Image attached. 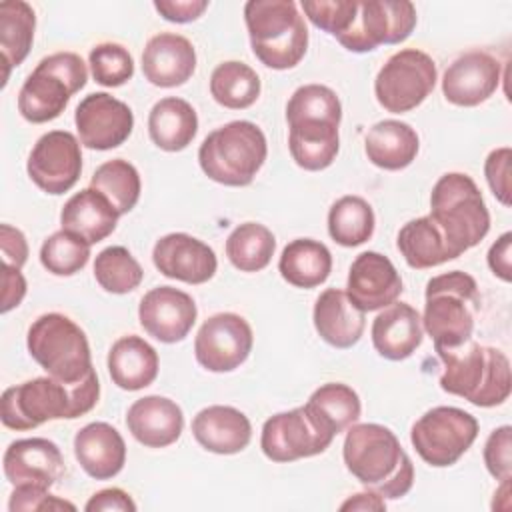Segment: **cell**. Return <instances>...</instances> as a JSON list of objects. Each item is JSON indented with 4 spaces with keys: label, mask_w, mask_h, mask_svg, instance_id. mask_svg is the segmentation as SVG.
I'll list each match as a JSON object with an SVG mask.
<instances>
[{
    "label": "cell",
    "mask_w": 512,
    "mask_h": 512,
    "mask_svg": "<svg viewBox=\"0 0 512 512\" xmlns=\"http://www.w3.org/2000/svg\"><path fill=\"white\" fill-rule=\"evenodd\" d=\"M254 336L250 324L234 312L210 316L194 340L198 364L210 372H232L252 352Z\"/></svg>",
    "instance_id": "5bb4252c"
},
{
    "label": "cell",
    "mask_w": 512,
    "mask_h": 512,
    "mask_svg": "<svg viewBox=\"0 0 512 512\" xmlns=\"http://www.w3.org/2000/svg\"><path fill=\"white\" fill-rule=\"evenodd\" d=\"M488 266L504 282L512 280V234L504 232L488 250Z\"/></svg>",
    "instance_id": "816d5d0a"
},
{
    "label": "cell",
    "mask_w": 512,
    "mask_h": 512,
    "mask_svg": "<svg viewBox=\"0 0 512 512\" xmlns=\"http://www.w3.org/2000/svg\"><path fill=\"white\" fill-rule=\"evenodd\" d=\"M244 20L254 56L272 70L294 68L306 54L308 28L292 0H250Z\"/></svg>",
    "instance_id": "277c9868"
},
{
    "label": "cell",
    "mask_w": 512,
    "mask_h": 512,
    "mask_svg": "<svg viewBox=\"0 0 512 512\" xmlns=\"http://www.w3.org/2000/svg\"><path fill=\"white\" fill-rule=\"evenodd\" d=\"M334 440V434L324 430L304 406L278 412L262 426L260 448L272 462H294L322 454Z\"/></svg>",
    "instance_id": "4fadbf2b"
},
{
    "label": "cell",
    "mask_w": 512,
    "mask_h": 512,
    "mask_svg": "<svg viewBox=\"0 0 512 512\" xmlns=\"http://www.w3.org/2000/svg\"><path fill=\"white\" fill-rule=\"evenodd\" d=\"M90 258V244L80 236L58 230L48 236L40 248L42 266L56 276H72L80 272Z\"/></svg>",
    "instance_id": "b9f144b4"
},
{
    "label": "cell",
    "mask_w": 512,
    "mask_h": 512,
    "mask_svg": "<svg viewBox=\"0 0 512 512\" xmlns=\"http://www.w3.org/2000/svg\"><path fill=\"white\" fill-rule=\"evenodd\" d=\"M340 120L320 116H300L288 120V148L292 160L308 170L318 172L328 168L338 154Z\"/></svg>",
    "instance_id": "603a6c76"
},
{
    "label": "cell",
    "mask_w": 512,
    "mask_h": 512,
    "mask_svg": "<svg viewBox=\"0 0 512 512\" xmlns=\"http://www.w3.org/2000/svg\"><path fill=\"white\" fill-rule=\"evenodd\" d=\"M198 310L190 294L174 286H156L148 290L138 306L142 328L164 344L180 342L196 322Z\"/></svg>",
    "instance_id": "e0dca14e"
},
{
    "label": "cell",
    "mask_w": 512,
    "mask_h": 512,
    "mask_svg": "<svg viewBox=\"0 0 512 512\" xmlns=\"http://www.w3.org/2000/svg\"><path fill=\"white\" fill-rule=\"evenodd\" d=\"M450 252L458 258L474 248L490 230V214L476 182L462 172L438 178L430 194V214Z\"/></svg>",
    "instance_id": "8992f818"
},
{
    "label": "cell",
    "mask_w": 512,
    "mask_h": 512,
    "mask_svg": "<svg viewBox=\"0 0 512 512\" xmlns=\"http://www.w3.org/2000/svg\"><path fill=\"white\" fill-rule=\"evenodd\" d=\"M74 454L82 470L96 478H114L126 464V444L108 422H90L74 436Z\"/></svg>",
    "instance_id": "d4e9b609"
},
{
    "label": "cell",
    "mask_w": 512,
    "mask_h": 512,
    "mask_svg": "<svg viewBox=\"0 0 512 512\" xmlns=\"http://www.w3.org/2000/svg\"><path fill=\"white\" fill-rule=\"evenodd\" d=\"M26 294V280L20 272V268L2 264V314L16 308Z\"/></svg>",
    "instance_id": "f5cc1de1"
},
{
    "label": "cell",
    "mask_w": 512,
    "mask_h": 512,
    "mask_svg": "<svg viewBox=\"0 0 512 512\" xmlns=\"http://www.w3.org/2000/svg\"><path fill=\"white\" fill-rule=\"evenodd\" d=\"M196 70V50L192 42L174 32L152 36L142 52L144 78L160 88L182 86Z\"/></svg>",
    "instance_id": "7402d4cb"
},
{
    "label": "cell",
    "mask_w": 512,
    "mask_h": 512,
    "mask_svg": "<svg viewBox=\"0 0 512 512\" xmlns=\"http://www.w3.org/2000/svg\"><path fill=\"white\" fill-rule=\"evenodd\" d=\"M158 352L140 336L118 338L108 352L112 382L128 392L150 386L158 376Z\"/></svg>",
    "instance_id": "f546056e"
},
{
    "label": "cell",
    "mask_w": 512,
    "mask_h": 512,
    "mask_svg": "<svg viewBox=\"0 0 512 512\" xmlns=\"http://www.w3.org/2000/svg\"><path fill=\"white\" fill-rule=\"evenodd\" d=\"M30 180L46 194H64L80 178V142L66 130H52L40 136L26 164Z\"/></svg>",
    "instance_id": "9a60e30c"
},
{
    "label": "cell",
    "mask_w": 512,
    "mask_h": 512,
    "mask_svg": "<svg viewBox=\"0 0 512 512\" xmlns=\"http://www.w3.org/2000/svg\"><path fill=\"white\" fill-rule=\"evenodd\" d=\"M420 140L416 130L400 120L376 122L366 138L364 152L368 160L382 170H402L416 160Z\"/></svg>",
    "instance_id": "4dcf8cb0"
},
{
    "label": "cell",
    "mask_w": 512,
    "mask_h": 512,
    "mask_svg": "<svg viewBox=\"0 0 512 512\" xmlns=\"http://www.w3.org/2000/svg\"><path fill=\"white\" fill-rule=\"evenodd\" d=\"M304 408L324 430L334 436L356 424L362 412L356 390L342 382H328L316 388Z\"/></svg>",
    "instance_id": "e575fe53"
},
{
    "label": "cell",
    "mask_w": 512,
    "mask_h": 512,
    "mask_svg": "<svg viewBox=\"0 0 512 512\" xmlns=\"http://www.w3.org/2000/svg\"><path fill=\"white\" fill-rule=\"evenodd\" d=\"M348 472L382 498H402L414 482V466L396 434L374 422L352 424L344 438Z\"/></svg>",
    "instance_id": "7a4b0ae2"
},
{
    "label": "cell",
    "mask_w": 512,
    "mask_h": 512,
    "mask_svg": "<svg viewBox=\"0 0 512 512\" xmlns=\"http://www.w3.org/2000/svg\"><path fill=\"white\" fill-rule=\"evenodd\" d=\"M2 468L12 486H36L48 490L64 474V458L52 440L24 438L6 448Z\"/></svg>",
    "instance_id": "d6986e66"
},
{
    "label": "cell",
    "mask_w": 512,
    "mask_h": 512,
    "mask_svg": "<svg viewBox=\"0 0 512 512\" xmlns=\"http://www.w3.org/2000/svg\"><path fill=\"white\" fill-rule=\"evenodd\" d=\"M416 26V8L406 0L358 2L352 26L336 40L350 52H370L382 44L404 42Z\"/></svg>",
    "instance_id": "7c38bea8"
},
{
    "label": "cell",
    "mask_w": 512,
    "mask_h": 512,
    "mask_svg": "<svg viewBox=\"0 0 512 512\" xmlns=\"http://www.w3.org/2000/svg\"><path fill=\"white\" fill-rule=\"evenodd\" d=\"M302 10L316 28L338 38L352 26L356 12H358V2H354V0H304Z\"/></svg>",
    "instance_id": "ee69618b"
},
{
    "label": "cell",
    "mask_w": 512,
    "mask_h": 512,
    "mask_svg": "<svg viewBox=\"0 0 512 512\" xmlns=\"http://www.w3.org/2000/svg\"><path fill=\"white\" fill-rule=\"evenodd\" d=\"M148 132L160 150L180 152L194 140L198 132L196 110L182 98H162L150 110Z\"/></svg>",
    "instance_id": "1f68e13d"
},
{
    "label": "cell",
    "mask_w": 512,
    "mask_h": 512,
    "mask_svg": "<svg viewBox=\"0 0 512 512\" xmlns=\"http://www.w3.org/2000/svg\"><path fill=\"white\" fill-rule=\"evenodd\" d=\"M402 290V278L384 254L368 250L352 262L346 294L362 312H374L394 304Z\"/></svg>",
    "instance_id": "ac0fdd59"
},
{
    "label": "cell",
    "mask_w": 512,
    "mask_h": 512,
    "mask_svg": "<svg viewBox=\"0 0 512 512\" xmlns=\"http://www.w3.org/2000/svg\"><path fill=\"white\" fill-rule=\"evenodd\" d=\"M152 260L160 274L186 284H204L216 274L218 268L214 250L202 240L184 232L162 236L154 244Z\"/></svg>",
    "instance_id": "44dd1931"
},
{
    "label": "cell",
    "mask_w": 512,
    "mask_h": 512,
    "mask_svg": "<svg viewBox=\"0 0 512 512\" xmlns=\"http://www.w3.org/2000/svg\"><path fill=\"white\" fill-rule=\"evenodd\" d=\"M268 154L264 132L248 120L212 130L198 148L202 172L224 186H248Z\"/></svg>",
    "instance_id": "52a82bcc"
},
{
    "label": "cell",
    "mask_w": 512,
    "mask_h": 512,
    "mask_svg": "<svg viewBox=\"0 0 512 512\" xmlns=\"http://www.w3.org/2000/svg\"><path fill=\"white\" fill-rule=\"evenodd\" d=\"M96 282L112 294H128L140 286L144 270L124 246H108L94 260Z\"/></svg>",
    "instance_id": "60d3db41"
},
{
    "label": "cell",
    "mask_w": 512,
    "mask_h": 512,
    "mask_svg": "<svg viewBox=\"0 0 512 512\" xmlns=\"http://www.w3.org/2000/svg\"><path fill=\"white\" fill-rule=\"evenodd\" d=\"M74 122L80 144L92 150H110L128 140L134 128V114L122 100L106 92H94L80 100Z\"/></svg>",
    "instance_id": "2e32d148"
},
{
    "label": "cell",
    "mask_w": 512,
    "mask_h": 512,
    "mask_svg": "<svg viewBox=\"0 0 512 512\" xmlns=\"http://www.w3.org/2000/svg\"><path fill=\"white\" fill-rule=\"evenodd\" d=\"M398 250L406 264L416 270L434 268L448 260H454L440 228L430 216H420L406 222L398 232Z\"/></svg>",
    "instance_id": "836d02e7"
},
{
    "label": "cell",
    "mask_w": 512,
    "mask_h": 512,
    "mask_svg": "<svg viewBox=\"0 0 512 512\" xmlns=\"http://www.w3.org/2000/svg\"><path fill=\"white\" fill-rule=\"evenodd\" d=\"M98 396L100 384L96 370L76 384L40 376L4 390L0 418L10 430H32L48 420L84 416L96 406Z\"/></svg>",
    "instance_id": "6da1fadb"
},
{
    "label": "cell",
    "mask_w": 512,
    "mask_h": 512,
    "mask_svg": "<svg viewBox=\"0 0 512 512\" xmlns=\"http://www.w3.org/2000/svg\"><path fill=\"white\" fill-rule=\"evenodd\" d=\"M26 344L30 356L48 376L64 384H76L94 372L84 330L64 314L38 316L28 328Z\"/></svg>",
    "instance_id": "ba28073f"
},
{
    "label": "cell",
    "mask_w": 512,
    "mask_h": 512,
    "mask_svg": "<svg viewBox=\"0 0 512 512\" xmlns=\"http://www.w3.org/2000/svg\"><path fill=\"white\" fill-rule=\"evenodd\" d=\"M436 64L432 56L418 48H404L392 54L374 80L378 104L392 112L404 114L420 106L436 86Z\"/></svg>",
    "instance_id": "8fae6325"
},
{
    "label": "cell",
    "mask_w": 512,
    "mask_h": 512,
    "mask_svg": "<svg viewBox=\"0 0 512 512\" xmlns=\"http://www.w3.org/2000/svg\"><path fill=\"white\" fill-rule=\"evenodd\" d=\"M374 210L360 196L338 198L328 212V234L340 246H360L374 234Z\"/></svg>",
    "instance_id": "f35d334b"
},
{
    "label": "cell",
    "mask_w": 512,
    "mask_h": 512,
    "mask_svg": "<svg viewBox=\"0 0 512 512\" xmlns=\"http://www.w3.org/2000/svg\"><path fill=\"white\" fill-rule=\"evenodd\" d=\"M372 344L386 360H404L422 344L424 328L416 308L406 302L386 306L372 322Z\"/></svg>",
    "instance_id": "484cf974"
},
{
    "label": "cell",
    "mask_w": 512,
    "mask_h": 512,
    "mask_svg": "<svg viewBox=\"0 0 512 512\" xmlns=\"http://www.w3.org/2000/svg\"><path fill=\"white\" fill-rule=\"evenodd\" d=\"M154 8L158 14L176 24H186L202 16V12L208 8L206 0H156Z\"/></svg>",
    "instance_id": "c3c4849f"
},
{
    "label": "cell",
    "mask_w": 512,
    "mask_h": 512,
    "mask_svg": "<svg viewBox=\"0 0 512 512\" xmlns=\"http://www.w3.org/2000/svg\"><path fill=\"white\" fill-rule=\"evenodd\" d=\"M212 98L230 110H244L260 96V78L244 62L228 60L214 68L210 76Z\"/></svg>",
    "instance_id": "8d00e7d4"
},
{
    "label": "cell",
    "mask_w": 512,
    "mask_h": 512,
    "mask_svg": "<svg viewBox=\"0 0 512 512\" xmlns=\"http://www.w3.org/2000/svg\"><path fill=\"white\" fill-rule=\"evenodd\" d=\"M126 426L140 444L166 448L180 438L184 414L180 406L166 396H144L128 408Z\"/></svg>",
    "instance_id": "cb8c5ba5"
},
{
    "label": "cell",
    "mask_w": 512,
    "mask_h": 512,
    "mask_svg": "<svg viewBox=\"0 0 512 512\" xmlns=\"http://www.w3.org/2000/svg\"><path fill=\"white\" fill-rule=\"evenodd\" d=\"M36 16L30 4L22 0L0 2V50L4 60V80H8L10 68L20 66L28 56L34 40Z\"/></svg>",
    "instance_id": "d590c367"
},
{
    "label": "cell",
    "mask_w": 512,
    "mask_h": 512,
    "mask_svg": "<svg viewBox=\"0 0 512 512\" xmlns=\"http://www.w3.org/2000/svg\"><path fill=\"white\" fill-rule=\"evenodd\" d=\"M278 270L296 288H316L330 276L332 254L318 240L296 238L284 246Z\"/></svg>",
    "instance_id": "d6a6232c"
},
{
    "label": "cell",
    "mask_w": 512,
    "mask_h": 512,
    "mask_svg": "<svg viewBox=\"0 0 512 512\" xmlns=\"http://www.w3.org/2000/svg\"><path fill=\"white\" fill-rule=\"evenodd\" d=\"M88 70L76 52H56L42 58L18 92V112L32 124L58 118L70 96L84 88Z\"/></svg>",
    "instance_id": "9c48e42d"
},
{
    "label": "cell",
    "mask_w": 512,
    "mask_h": 512,
    "mask_svg": "<svg viewBox=\"0 0 512 512\" xmlns=\"http://www.w3.org/2000/svg\"><path fill=\"white\" fill-rule=\"evenodd\" d=\"M118 218L120 214L110 200L94 188L76 192L72 198H68L60 212L62 230L80 236L90 246L108 238L114 232Z\"/></svg>",
    "instance_id": "f1b7e54d"
},
{
    "label": "cell",
    "mask_w": 512,
    "mask_h": 512,
    "mask_svg": "<svg viewBox=\"0 0 512 512\" xmlns=\"http://www.w3.org/2000/svg\"><path fill=\"white\" fill-rule=\"evenodd\" d=\"M478 310V284L470 274L452 270L430 278L426 284L422 328L434 340V350H450L468 342Z\"/></svg>",
    "instance_id": "5b68a950"
},
{
    "label": "cell",
    "mask_w": 512,
    "mask_h": 512,
    "mask_svg": "<svg viewBox=\"0 0 512 512\" xmlns=\"http://www.w3.org/2000/svg\"><path fill=\"white\" fill-rule=\"evenodd\" d=\"M366 312H362L340 288L324 290L314 304V328L334 348H352L364 334Z\"/></svg>",
    "instance_id": "83f0119b"
},
{
    "label": "cell",
    "mask_w": 512,
    "mask_h": 512,
    "mask_svg": "<svg viewBox=\"0 0 512 512\" xmlns=\"http://www.w3.org/2000/svg\"><path fill=\"white\" fill-rule=\"evenodd\" d=\"M86 512H134L136 504L134 500L128 496V492L120 490V488H104L100 492H96L84 506Z\"/></svg>",
    "instance_id": "f907efd6"
},
{
    "label": "cell",
    "mask_w": 512,
    "mask_h": 512,
    "mask_svg": "<svg viewBox=\"0 0 512 512\" xmlns=\"http://www.w3.org/2000/svg\"><path fill=\"white\" fill-rule=\"evenodd\" d=\"M444 372L440 388L448 394L460 396L474 406L490 408L508 400L512 390L510 360L504 352L492 346L464 342L458 348L440 350Z\"/></svg>",
    "instance_id": "3957f363"
},
{
    "label": "cell",
    "mask_w": 512,
    "mask_h": 512,
    "mask_svg": "<svg viewBox=\"0 0 512 512\" xmlns=\"http://www.w3.org/2000/svg\"><path fill=\"white\" fill-rule=\"evenodd\" d=\"M484 464L488 472L504 482L512 476V428L500 426L490 432L484 444Z\"/></svg>",
    "instance_id": "f6af8a7d"
},
{
    "label": "cell",
    "mask_w": 512,
    "mask_h": 512,
    "mask_svg": "<svg viewBox=\"0 0 512 512\" xmlns=\"http://www.w3.org/2000/svg\"><path fill=\"white\" fill-rule=\"evenodd\" d=\"M276 250L274 234L258 222H244L236 226L226 240V256L240 272L264 270Z\"/></svg>",
    "instance_id": "74e56055"
},
{
    "label": "cell",
    "mask_w": 512,
    "mask_h": 512,
    "mask_svg": "<svg viewBox=\"0 0 512 512\" xmlns=\"http://www.w3.org/2000/svg\"><path fill=\"white\" fill-rule=\"evenodd\" d=\"M478 420L456 406H436L424 412L410 430L418 456L436 468L452 466L474 444Z\"/></svg>",
    "instance_id": "30bf717a"
},
{
    "label": "cell",
    "mask_w": 512,
    "mask_h": 512,
    "mask_svg": "<svg viewBox=\"0 0 512 512\" xmlns=\"http://www.w3.org/2000/svg\"><path fill=\"white\" fill-rule=\"evenodd\" d=\"M90 70L98 84L116 88L134 74V60L122 44L102 42L90 50Z\"/></svg>",
    "instance_id": "7bdbcfd3"
},
{
    "label": "cell",
    "mask_w": 512,
    "mask_h": 512,
    "mask_svg": "<svg viewBox=\"0 0 512 512\" xmlns=\"http://www.w3.org/2000/svg\"><path fill=\"white\" fill-rule=\"evenodd\" d=\"M500 84V62L480 50L458 56L444 72L442 94L454 106L472 108L486 102Z\"/></svg>",
    "instance_id": "ffe728a7"
},
{
    "label": "cell",
    "mask_w": 512,
    "mask_h": 512,
    "mask_svg": "<svg viewBox=\"0 0 512 512\" xmlns=\"http://www.w3.org/2000/svg\"><path fill=\"white\" fill-rule=\"evenodd\" d=\"M0 248H2V262L14 268H22L28 260V242L24 234L10 226L2 224L0 226Z\"/></svg>",
    "instance_id": "681fc988"
},
{
    "label": "cell",
    "mask_w": 512,
    "mask_h": 512,
    "mask_svg": "<svg viewBox=\"0 0 512 512\" xmlns=\"http://www.w3.org/2000/svg\"><path fill=\"white\" fill-rule=\"evenodd\" d=\"M8 510H76V506L68 500H62L58 496L48 494L46 488H36V486H14V492L10 494Z\"/></svg>",
    "instance_id": "7dc6e473"
},
{
    "label": "cell",
    "mask_w": 512,
    "mask_h": 512,
    "mask_svg": "<svg viewBox=\"0 0 512 512\" xmlns=\"http://www.w3.org/2000/svg\"><path fill=\"white\" fill-rule=\"evenodd\" d=\"M340 510H378L380 512V510H386V502L378 492L368 490V492H358L348 500H344L340 504Z\"/></svg>",
    "instance_id": "db71d44e"
},
{
    "label": "cell",
    "mask_w": 512,
    "mask_h": 512,
    "mask_svg": "<svg viewBox=\"0 0 512 512\" xmlns=\"http://www.w3.org/2000/svg\"><path fill=\"white\" fill-rule=\"evenodd\" d=\"M510 162H512V150L508 146L496 148L488 154L484 162V174L488 180V186L496 200L504 206H510Z\"/></svg>",
    "instance_id": "bcb514c9"
},
{
    "label": "cell",
    "mask_w": 512,
    "mask_h": 512,
    "mask_svg": "<svg viewBox=\"0 0 512 512\" xmlns=\"http://www.w3.org/2000/svg\"><path fill=\"white\" fill-rule=\"evenodd\" d=\"M90 188L104 194L122 216L136 206L142 184L138 170L128 160L114 158L96 168L90 178Z\"/></svg>",
    "instance_id": "ab89813d"
},
{
    "label": "cell",
    "mask_w": 512,
    "mask_h": 512,
    "mask_svg": "<svg viewBox=\"0 0 512 512\" xmlns=\"http://www.w3.org/2000/svg\"><path fill=\"white\" fill-rule=\"evenodd\" d=\"M192 434L208 452L238 454L250 444L252 424L238 408L214 404L194 416Z\"/></svg>",
    "instance_id": "4316f807"
}]
</instances>
